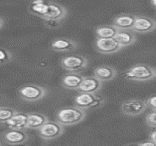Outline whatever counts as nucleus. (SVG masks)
<instances>
[{"label": "nucleus", "mask_w": 156, "mask_h": 146, "mask_svg": "<svg viewBox=\"0 0 156 146\" xmlns=\"http://www.w3.org/2000/svg\"><path fill=\"white\" fill-rule=\"evenodd\" d=\"M114 38L122 48L134 44L137 40L135 32L132 29H118Z\"/></svg>", "instance_id": "14"}, {"label": "nucleus", "mask_w": 156, "mask_h": 146, "mask_svg": "<svg viewBox=\"0 0 156 146\" xmlns=\"http://www.w3.org/2000/svg\"><path fill=\"white\" fill-rule=\"evenodd\" d=\"M3 25H4V19L0 17V29L3 27Z\"/></svg>", "instance_id": "30"}, {"label": "nucleus", "mask_w": 156, "mask_h": 146, "mask_svg": "<svg viewBox=\"0 0 156 146\" xmlns=\"http://www.w3.org/2000/svg\"><path fill=\"white\" fill-rule=\"evenodd\" d=\"M151 2V4L152 5V6L156 9V0H150Z\"/></svg>", "instance_id": "31"}, {"label": "nucleus", "mask_w": 156, "mask_h": 146, "mask_svg": "<svg viewBox=\"0 0 156 146\" xmlns=\"http://www.w3.org/2000/svg\"><path fill=\"white\" fill-rule=\"evenodd\" d=\"M146 123L150 127L156 128V111L152 110L146 116Z\"/></svg>", "instance_id": "24"}, {"label": "nucleus", "mask_w": 156, "mask_h": 146, "mask_svg": "<svg viewBox=\"0 0 156 146\" xmlns=\"http://www.w3.org/2000/svg\"><path fill=\"white\" fill-rule=\"evenodd\" d=\"M104 102H105V98L103 97H102V96H97V99H96V101L94 102L93 104L91 105V109L98 108V107H100V106H102V105L103 104Z\"/></svg>", "instance_id": "25"}, {"label": "nucleus", "mask_w": 156, "mask_h": 146, "mask_svg": "<svg viewBox=\"0 0 156 146\" xmlns=\"http://www.w3.org/2000/svg\"><path fill=\"white\" fill-rule=\"evenodd\" d=\"M44 22L46 23V25L48 27L51 28V29L57 28L60 25V23H61V22H58V21L55 20H51V19H46V20H44Z\"/></svg>", "instance_id": "26"}, {"label": "nucleus", "mask_w": 156, "mask_h": 146, "mask_svg": "<svg viewBox=\"0 0 156 146\" xmlns=\"http://www.w3.org/2000/svg\"><path fill=\"white\" fill-rule=\"evenodd\" d=\"M48 121H49V119L47 116L43 113H41V112L28 113L27 129L38 130Z\"/></svg>", "instance_id": "18"}, {"label": "nucleus", "mask_w": 156, "mask_h": 146, "mask_svg": "<svg viewBox=\"0 0 156 146\" xmlns=\"http://www.w3.org/2000/svg\"><path fill=\"white\" fill-rule=\"evenodd\" d=\"M118 29L113 25L100 26L96 28L95 33L97 38H114Z\"/></svg>", "instance_id": "21"}, {"label": "nucleus", "mask_w": 156, "mask_h": 146, "mask_svg": "<svg viewBox=\"0 0 156 146\" xmlns=\"http://www.w3.org/2000/svg\"><path fill=\"white\" fill-rule=\"evenodd\" d=\"M150 139L152 140V141L155 142L156 145V130L152 131V132L150 134Z\"/></svg>", "instance_id": "29"}, {"label": "nucleus", "mask_w": 156, "mask_h": 146, "mask_svg": "<svg viewBox=\"0 0 156 146\" xmlns=\"http://www.w3.org/2000/svg\"><path fill=\"white\" fill-rule=\"evenodd\" d=\"M97 96L95 93L79 92V94L74 98V104L83 110H88L91 109V105L96 101Z\"/></svg>", "instance_id": "16"}, {"label": "nucleus", "mask_w": 156, "mask_h": 146, "mask_svg": "<svg viewBox=\"0 0 156 146\" xmlns=\"http://www.w3.org/2000/svg\"><path fill=\"white\" fill-rule=\"evenodd\" d=\"M146 102L149 108L152 109V110H156V96H152V97L148 98L146 101Z\"/></svg>", "instance_id": "27"}, {"label": "nucleus", "mask_w": 156, "mask_h": 146, "mask_svg": "<svg viewBox=\"0 0 156 146\" xmlns=\"http://www.w3.org/2000/svg\"><path fill=\"white\" fill-rule=\"evenodd\" d=\"M94 76L101 82H108L116 78L117 71L116 68L110 66H100L97 67L94 71Z\"/></svg>", "instance_id": "15"}, {"label": "nucleus", "mask_w": 156, "mask_h": 146, "mask_svg": "<svg viewBox=\"0 0 156 146\" xmlns=\"http://www.w3.org/2000/svg\"><path fill=\"white\" fill-rule=\"evenodd\" d=\"M45 87L36 84H27L21 87L19 90V96L25 101L34 102L40 101L47 95Z\"/></svg>", "instance_id": "3"}, {"label": "nucleus", "mask_w": 156, "mask_h": 146, "mask_svg": "<svg viewBox=\"0 0 156 146\" xmlns=\"http://www.w3.org/2000/svg\"><path fill=\"white\" fill-rule=\"evenodd\" d=\"M156 29L155 19L144 15H135V21L132 30L136 33H148Z\"/></svg>", "instance_id": "9"}, {"label": "nucleus", "mask_w": 156, "mask_h": 146, "mask_svg": "<svg viewBox=\"0 0 156 146\" xmlns=\"http://www.w3.org/2000/svg\"><path fill=\"white\" fill-rule=\"evenodd\" d=\"M2 145V143H1V142H0V145Z\"/></svg>", "instance_id": "33"}, {"label": "nucleus", "mask_w": 156, "mask_h": 146, "mask_svg": "<svg viewBox=\"0 0 156 146\" xmlns=\"http://www.w3.org/2000/svg\"><path fill=\"white\" fill-rule=\"evenodd\" d=\"M68 10L63 5L55 2H48V11L47 14L43 17L44 20L51 19L58 22H61L66 17Z\"/></svg>", "instance_id": "10"}, {"label": "nucleus", "mask_w": 156, "mask_h": 146, "mask_svg": "<svg viewBox=\"0 0 156 146\" xmlns=\"http://www.w3.org/2000/svg\"><path fill=\"white\" fill-rule=\"evenodd\" d=\"M77 42L72 39L65 38H58L54 39L51 43L52 50L58 52H70L77 49Z\"/></svg>", "instance_id": "11"}, {"label": "nucleus", "mask_w": 156, "mask_h": 146, "mask_svg": "<svg viewBox=\"0 0 156 146\" xmlns=\"http://www.w3.org/2000/svg\"><path fill=\"white\" fill-rule=\"evenodd\" d=\"M84 78L80 72H69L65 74L61 80V84L68 90H77Z\"/></svg>", "instance_id": "13"}, {"label": "nucleus", "mask_w": 156, "mask_h": 146, "mask_svg": "<svg viewBox=\"0 0 156 146\" xmlns=\"http://www.w3.org/2000/svg\"><path fill=\"white\" fill-rule=\"evenodd\" d=\"M2 138L5 143L10 145H16L24 144L29 140V135L26 129L10 128L5 131L2 134Z\"/></svg>", "instance_id": "7"}, {"label": "nucleus", "mask_w": 156, "mask_h": 146, "mask_svg": "<svg viewBox=\"0 0 156 146\" xmlns=\"http://www.w3.org/2000/svg\"><path fill=\"white\" fill-rule=\"evenodd\" d=\"M103 82L99 80L97 77L94 76H84L83 80L77 90L79 92L96 93L100 90L102 87Z\"/></svg>", "instance_id": "12"}, {"label": "nucleus", "mask_w": 156, "mask_h": 146, "mask_svg": "<svg viewBox=\"0 0 156 146\" xmlns=\"http://www.w3.org/2000/svg\"><path fill=\"white\" fill-rule=\"evenodd\" d=\"M155 77V68L146 64H137L125 72V78L136 82H147Z\"/></svg>", "instance_id": "2"}, {"label": "nucleus", "mask_w": 156, "mask_h": 146, "mask_svg": "<svg viewBox=\"0 0 156 146\" xmlns=\"http://www.w3.org/2000/svg\"><path fill=\"white\" fill-rule=\"evenodd\" d=\"M147 108L146 101L137 98H133L126 100L122 104L121 111L126 116L136 117L143 113Z\"/></svg>", "instance_id": "6"}, {"label": "nucleus", "mask_w": 156, "mask_h": 146, "mask_svg": "<svg viewBox=\"0 0 156 146\" xmlns=\"http://www.w3.org/2000/svg\"><path fill=\"white\" fill-rule=\"evenodd\" d=\"M86 117V110L77 106L65 107L57 113V121L64 126L77 125L84 121Z\"/></svg>", "instance_id": "1"}, {"label": "nucleus", "mask_w": 156, "mask_h": 146, "mask_svg": "<svg viewBox=\"0 0 156 146\" xmlns=\"http://www.w3.org/2000/svg\"><path fill=\"white\" fill-rule=\"evenodd\" d=\"M135 21V15L131 14H120L113 21V25L117 29H132Z\"/></svg>", "instance_id": "17"}, {"label": "nucleus", "mask_w": 156, "mask_h": 146, "mask_svg": "<svg viewBox=\"0 0 156 146\" xmlns=\"http://www.w3.org/2000/svg\"><path fill=\"white\" fill-rule=\"evenodd\" d=\"M13 55L11 52L5 49L0 48V65L6 64L12 60Z\"/></svg>", "instance_id": "23"}, {"label": "nucleus", "mask_w": 156, "mask_h": 146, "mask_svg": "<svg viewBox=\"0 0 156 146\" xmlns=\"http://www.w3.org/2000/svg\"><path fill=\"white\" fill-rule=\"evenodd\" d=\"M138 145H139V146H156L155 142H154L153 141H152L150 139L149 140H147V141L141 142V143H139L138 144Z\"/></svg>", "instance_id": "28"}, {"label": "nucleus", "mask_w": 156, "mask_h": 146, "mask_svg": "<svg viewBox=\"0 0 156 146\" xmlns=\"http://www.w3.org/2000/svg\"><path fill=\"white\" fill-rule=\"evenodd\" d=\"M155 111H156V110H155Z\"/></svg>", "instance_id": "34"}, {"label": "nucleus", "mask_w": 156, "mask_h": 146, "mask_svg": "<svg viewBox=\"0 0 156 146\" xmlns=\"http://www.w3.org/2000/svg\"><path fill=\"white\" fill-rule=\"evenodd\" d=\"M27 115L28 113L17 111L15 115L6 123V124L10 128L27 129Z\"/></svg>", "instance_id": "19"}, {"label": "nucleus", "mask_w": 156, "mask_h": 146, "mask_svg": "<svg viewBox=\"0 0 156 146\" xmlns=\"http://www.w3.org/2000/svg\"><path fill=\"white\" fill-rule=\"evenodd\" d=\"M39 135L42 139L47 141L55 140L63 134L64 126L58 121H48L38 129Z\"/></svg>", "instance_id": "4"}, {"label": "nucleus", "mask_w": 156, "mask_h": 146, "mask_svg": "<svg viewBox=\"0 0 156 146\" xmlns=\"http://www.w3.org/2000/svg\"><path fill=\"white\" fill-rule=\"evenodd\" d=\"M28 10L33 15L43 18L48 11V2L45 0H33L29 5Z\"/></svg>", "instance_id": "20"}, {"label": "nucleus", "mask_w": 156, "mask_h": 146, "mask_svg": "<svg viewBox=\"0 0 156 146\" xmlns=\"http://www.w3.org/2000/svg\"><path fill=\"white\" fill-rule=\"evenodd\" d=\"M155 77H156V69H155Z\"/></svg>", "instance_id": "32"}, {"label": "nucleus", "mask_w": 156, "mask_h": 146, "mask_svg": "<svg viewBox=\"0 0 156 146\" xmlns=\"http://www.w3.org/2000/svg\"><path fill=\"white\" fill-rule=\"evenodd\" d=\"M95 49L99 53L111 54L119 52L122 47L118 43L114 38H97L95 41Z\"/></svg>", "instance_id": "8"}, {"label": "nucleus", "mask_w": 156, "mask_h": 146, "mask_svg": "<svg viewBox=\"0 0 156 146\" xmlns=\"http://www.w3.org/2000/svg\"><path fill=\"white\" fill-rule=\"evenodd\" d=\"M17 110L9 107H0V123L6 124L7 122L15 115Z\"/></svg>", "instance_id": "22"}, {"label": "nucleus", "mask_w": 156, "mask_h": 146, "mask_svg": "<svg viewBox=\"0 0 156 146\" xmlns=\"http://www.w3.org/2000/svg\"><path fill=\"white\" fill-rule=\"evenodd\" d=\"M61 65L69 72H81L88 67V61L82 55L71 54L62 58Z\"/></svg>", "instance_id": "5"}]
</instances>
